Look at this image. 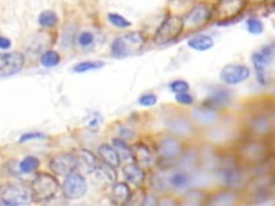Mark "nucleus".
<instances>
[{"label":"nucleus","instance_id":"nucleus-11","mask_svg":"<svg viewBox=\"0 0 275 206\" xmlns=\"http://www.w3.org/2000/svg\"><path fill=\"white\" fill-rule=\"evenodd\" d=\"M0 77L11 76L22 70L25 63V57L20 52H12L0 56Z\"/></svg>","mask_w":275,"mask_h":206},{"label":"nucleus","instance_id":"nucleus-12","mask_svg":"<svg viewBox=\"0 0 275 206\" xmlns=\"http://www.w3.org/2000/svg\"><path fill=\"white\" fill-rule=\"evenodd\" d=\"M251 71L246 66L238 65V64H230L222 68L220 71V80L229 85H235L246 81Z\"/></svg>","mask_w":275,"mask_h":206},{"label":"nucleus","instance_id":"nucleus-7","mask_svg":"<svg viewBox=\"0 0 275 206\" xmlns=\"http://www.w3.org/2000/svg\"><path fill=\"white\" fill-rule=\"evenodd\" d=\"M247 0H218L213 10V16L220 22L235 19L246 7Z\"/></svg>","mask_w":275,"mask_h":206},{"label":"nucleus","instance_id":"nucleus-1","mask_svg":"<svg viewBox=\"0 0 275 206\" xmlns=\"http://www.w3.org/2000/svg\"><path fill=\"white\" fill-rule=\"evenodd\" d=\"M145 45L142 33L132 31L117 37L111 45V54L116 58H126L140 53Z\"/></svg>","mask_w":275,"mask_h":206},{"label":"nucleus","instance_id":"nucleus-8","mask_svg":"<svg viewBox=\"0 0 275 206\" xmlns=\"http://www.w3.org/2000/svg\"><path fill=\"white\" fill-rule=\"evenodd\" d=\"M213 17V10L210 6L205 4H199L195 6L191 11H189L183 19L184 27L188 28H200Z\"/></svg>","mask_w":275,"mask_h":206},{"label":"nucleus","instance_id":"nucleus-36","mask_svg":"<svg viewBox=\"0 0 275 206\" xmlns=\"http://www.w3.org/2000/svg\"><path fill=\"white\" fill-rule=\"evenodd\" d=\"M152 184L154 188H156V190L158 191H163L169 188L167 176L161 174H155L152 179Z\"/></svg>","mask_w":275,"mask_h":206},{"label":"nucleus","instance_id":"nucleus-18","mask_svg":"<svg viewBox=\"0 0 275 206\" xmlns=\"http://www.w3.org/2000/svg\"><path fill=\"white\" fill-rule=\"evenodd\" d=\"M231 101V92L227 88H215L205 101V106L215 110L228 106Z\"/></svg>","mask_w":275,"mask_h":206},{"label":"nucleus","instance_id":"nucleus-42","mask_svg":"<svg viewBox=\"0 0 275 206\" xmlns=\"http://www.w3.org/2000/svg\"><path fill=\"white\" fill-rule=\"evenodd\" d=\"M44 137V135L41 134V133H27V134H24L22 137L20 142H26V141H29V140H36V139H43Z\"/></svg>","mask_w":275,"mask_h":206},{"label":"nucleus","instance_id":"nucleus-31","mask_svg":"<svg viewBox=\"0 0 275 206\" xmlns=\"http://www.w3.org/2000/svg\"><path fill=\"white\" fill-rule=\"evenodd\" d=\"M60 55L56 50H47L44 54L41 56V65L45 68L55 67L60 63Z\"/></svg>","mask_w":275,"mask_h":206},{"label":"nucleus","instance_id":"nucleus-16","mask_svg":"<svg viewBox=\"0 0 275 206\" xmlns=\"http://www.w3.org/2000/svg\"><path fill=\"white\" fill-rule=\"evenodd\" d=\"M123 175L128 184H130L136 188L141 187L145 180L144 170L134 162L126 163L125 167L123 168Z\"/></svg>","mask_w":275,"mask_h":206},{"label":"nucleus","instance_id":"nucleus-20","mask_svg":"<svg viewBox=\"0 0 275 206\" xmlns=\"http://www.w3.org/2000/svg\"><path fill=\"white\" fill-rule=\"evenodd\" d=\"M111 202L114 205H124L131 199V191L126 183H114L110 193Z\"/></svg>","mask_w":275,"mask_h":206},{"label":"nucleus","instance_id":"nucleus-26","mask_svg":"<svg viewBox=\"0 0 275 206\" xmlns=\"http://www.w3.org/2000/svg\"><path fill=\"white\" fill-rule=\"evenodd\" d=\"M112 143H113V147L115 148V150H116V152L118 154V157H119L120 161H123L124 163L134 162L132 150L125 143L124 140H122V139H120V137H118V139H114L113 141H112Z\"/></svg>","mask_w":275,"mask_h":206},{"label":"nucleus","instance_id":"nucleus-45","mask_svg":"<svg viewBox=\"0 0 275 206\" xmlns=\"http://www.w3.org/2000/svg\"><path fill=\"white\" fill-rule=\"evenodd\" d=\"M251 2L254 4H263L265 2H268V0H251Z\"/></svg>","mask_w":275,"mask_h":206},{"label":"nucleus","instance_id":"nucleus-27","mask_svg":"<svg viewBox=\"0 0 275 206\" xmlns=\"http://www.w3.org/2000/svg\"><path fill=\"white\" fill-rule=\"evenodd\" d=\"M214 45V41L210 36L206 34H198L188 40V46L195 50L204 52L212 48Z\"/></svg>","mask_w":275,"mask_h":206},{"label":"nucleus","instance_id":"nucleus-32","mask_svg":"<svg viewBox=\"0 0 275 206\" xmlns=\"http://www.w3.org/2000/svg\"><path fill=\"white\" fill-rule=\"evenodd\" d=\"M39 166H40V161L38 158L28 156L24 160H22V162L20 163V170L22 173L29 174V173H32L33 171H36L39 168Z\"/></svg>","mask_w":275,"mask_h":206},{"label":"nucleus","instance_id":"nucleus-4","mask_svg":"<svg viewBox=\"0 0 275 206\" xmlns=\"http://www.w3.org/2000/svg\"><path fill=\"white\" fill-rule=\"evenodd\" d=\"M184 29L183 17L170 16L163 21L154 36V43L156 45H166L173 42Z\"/></svg>","mask_w":275,"mask_h":206},{"label":"nucleus","instance_id":"nucleus-17","mask_svg":"<svg viewBox=\"0 0 275 206\" xmlns=\"http://www.w3.org/2000/svg\"><path fill=\"white\" fill-rule=\"evenodd\" d=\"M221 182L229 188H238L243 182L242 171L237 166H228L219 172Z\"/></svg>","mask_w":275,"mask_h":206},{"label":"nucleus","instance_id":"nucleus-46","mask_svg":"<svg viewBox=\"0 0 275 206\" xmlns=\"http://www.w3.org/2000/svg\"><path fill=\"white\" fill-rule=\"evenodd\" d=\"M0 191H2V188H0Z\"/></svg>","mask_w":275,"mask_h":206},{"label":"nucleus","instance_id":"nucleus-21","mask_svg":"<svg viewBox=\"0 0 275 206\" xmlns=\"http://www.w3.org/2000/svg\"><path fill=\"white\" fill-rule=\"evenodd\" d=\"M93 173H95V176H96L98 182L105 186H111L116 183V172L113 167L107 165V163H98L97 168L95 169Z\"/></svg>","mask_w":275,"mask_h":206},{"label":"nucleus","instance_id":"nucleus-43","mask_svg":"<svg viewBox=\"0 0 275 206\" xmlns=\"http://www.w3.org/2000/svg\"><path fill=\"white\" fill-rule=\"evenodd\" d=\"M119 134H120V139L124 140V137H126V139H131V137L133 136V131L131 130L130 128H123V129H120V131H119Z\"/></svg>","mask_w":275,"mask_h":206},{"label":"nucleus","instance_id":"nucleus-13","mask_svg":"<svg viewBox=\"0 0 275 206\" xmlns=\"http://www.w3.org/2000/svg\"><path fill=\"white\" fill-rule=\"evenodd\" d=\"M182 152V144L174 137H165L157 145V153L163 160H173Z\"/></svg>","mask_w":275,"mask_h":206},{"label":"nucleus","instance_id":"nucleus-14","mask_svg":"<svg viewBox=\"0 0 275 206\" xmlns=\"http://www.w3.org/2000/svg\"><path fill=\"white\" fill-rule=\"evenodd\" d=\"M76 159V169L85 173H93L98 166V160L88 149H77L74 153Z\"/></svg>","mask_w":275,"mask_h":206},{"label":"nucleus","instance_id":"nucleus-5","mask_svg":"<svg viewBox=\"0 0 275 206\" xmlns=\"http://www.w3.org/2000/svg\"><path fill=\"white\" fill-rule=\"evenodd\" d=\"M0 192L3 203L6 205H26L32 201L30 188L24 184H10Z\"/></svg>","mask_w":275,"mask_h":206},{"label":"nucleus","instance_id":"nucleus-19","mask_svg":"<svg viewBox=\"0 0 275 206\" xmlns=\"http://www.w3.org/2000/svg\"><path fill=\"white\" fill-rule=\"evenodd\" d=\"M249 130L256 135H268L273 130V119L268 115L255 116L249 123Z\"/></svg>","mask_w":275,"mask_h":206},{"label":"nucleus","instance_id":"nucleus-34","mask_svg":"<svg viewBox=\"0 0 275 206\" xmlns=\"http://www.w3.org/2000/svg\"><path fill=\"white\" fill-rule=\"evenodd\" d=\"M108 20L112 25L115 26V27L122 28V29L130 27V25H131V23L127 21L124 16L119 15L117 13H110L108 15Z\"/></svg>","mask_w":275,"mask_h":206},{"label":"nucleus","instance_id":"nucleus-40","mask_svg":"<svg viewBox=\"0 0 275 206\" xmlns=\"http://www.w3.org/2000/svg\"><path fill=\"white\" fill-rule=\"evenodd\" d=\"M175 100L179 103V105H183V106H191V105H193V102H194V97L192 96V94H189V93L186 91V92L176 93Z\"/></svg>","mask_w":275,"mask_h":206},{"label":"nucleus","instance_id":"nucleus-41","mask_svg":"<svg viewBox=\"0 0 275 206\" xmlns=\"http://www.w3.org/2000/svg\"><path fill=\"white\" fill-rule=\"evenodd\" d=\"M158 202H159V201L156 199V196L146 194L145 196H143V200H142V202H141V205L155 206V205H158Z\"/></svg>","mask_w":275,"mask_h":206},{"label":"nucleus","instance_id":"nucleus-38","mask_svg":"<svg viewBox=\"0 0 275 206\" xmlns=\"http://www.w3.org/2000/svg\"><path fill=\"white\" fill-rule=\"evenodd\" d=\"M170 89L175 93L186 92L189 90V84L183 80H176L170 84Z\"/></svg>","mask_w":275,"mask_h":206},{"label":"nucleus","instance_id":"nucleus-9","mask_svg":"<svg viewBox=\"0 0 275 206\" xmlns=\"http://www.w3.org/2000/svg\"><path fill=\"white\" fill-rule=\"evenodd\" d=\"M268 147L258 142H249L240 149V157L252 165H262L268 160Z\"/></svg>","mask_w":275,"mask_h":206},{"label":"nucleus","instance_id":"nucleus-29","mask_svg":"<svg viewBox=\"0 0 275 206\" xmlns=\"http://www.w3.org/2000/svg\"><path fill=\"white\" fill-rule=\"evenodd\" d=\"M169 130L176 135H187L192 131V126L184 118H173L169 122Z\"/></svg>","mask_w":275,"mask_h":206},{"label":"nucleus","instance_id":"nucleus-23","mask_svg":"<svg viewBox=\"0 0 275 206\" xmlns=\"http://www.w3.org/2000/svg\"><path fill=\"white\" fill-rule=\"evenodd\" d=\"M237 201V194L230 190H222L213 194L206 202L213 206H230Z\"/></svg>","mask_w":275,"mask_h":206},{"label":"nucleus","instance_id":"nucleus-22","mask_svg":"<svg viewBox=\"0 0 275 206\" xmlns=\"http://www.w3.org/2000/svg\"><path fill=\"white\" fill-rule=\"evenodd\" d=\"M98 153L102 161L107 163V165L113 167L114 169L119 167V157L113 146L110 144H102L99 146Z\"/></svg>","mask_w":275,"mask_h":206},{"label":"nucleus","instance_id":"nucleus-37","mask_svg":"<svg viewBox=\"0 0 275 206\" xmlns=\"http://www.w3.org/2000/svg\"><path fill=\"white\" fill-rule=\"evenodd\" d=\"M246 25H247V30L253 34H260L263 31V24L261 23L260 20L255 19V17L249 19Z\"/></svg>","mask_w":275,"mask_h":206},{"label":"nucleus","instance_id":"nucleus-15","mask_svg":"<svg viewBox=\"0 0 275 206\" xmlns=\"http://www.w3.org/2000/svg\"><path fill=\"white\" fill-rule=\"evenodd\" d=\"M134 163H136L140 168L151 169L155 165V158L153 152L145 145L136 144L131 147Z\"/></svg>","mask_w":275,"mask_h":206},{"label":"nucleus","instance_id":"nucleus-3","mask_svg":"<svg viewBox=\"0 0 275 206\" xmlns=\"http://www.w3.org/2000/svg\"><path fill=\"white\" fill-rule=\"evenodd\" d=\"M30 190L33 201L47 202L57 194L59 183L54 175L41 173L33 178Z\"/></svg>","mask_w":275,"mask_h":206},{"label":"nucleus","instance_id":"nucleus-39","mask_svg":"<svg viewBox=\"0 0 275 206\" xmlns=\"http://www.w3.org/2000/svg\"><path fill=\"white\" fill-rule=\"evenodd\" d=\"M139 103L142 107H153L157 103V97L154 93H145L139 98Z\"/></svg>","mask_w":275,"mask_h":206},{"label":"nucleus","instance_id":"nucleus-35","mask_svg":"<svg viewBox=\"0 0 275 206\" xmlns=\"http://www.w3.org/2000/svg\"><path fill=\"white\" fill-rule=\"evenodd\" d=\"M76 42L81 47H90L95 43V34L90 31H83L76 37Z\"/></svg>","mask_w":275,"mask_h":206},{"label":"nucleus","instance_id":"nucleus-30","mask_svg":"<svg viewBox=\"0 0 275 206\" xmlns=\"http://www.w3.org/2000/svg\"><path fill=\"white\" fill-rule=\"evenodd\" d=\"M105 63L101 62V60H87V62H82L76 64L73 67V71L76 73H84L88 71H94L101 69L105 67Z\"/></svg>","mask_w":275,"mask_h":206},{"label":"nucleus","instance_id":"nucleus-25","mask_svg":"<svg viewBox=\"0 0 275 206\" xmlns=\"http://www.w3.org/2000/svg\"><path fill=\"white\" fill-rule=\"evenodd\" d=\"M169 187L175 189V190H183L186 189L191 182L189 175L183 171H176L174 173H172L170 176H167Z\"/></svg>","mask_w":275,"mask_h":206},{"label":"nucleus","instance_id":"nucleus-24","mask_svg":"<svg viewBox=\"0 0 275 206\" xmlns=\"http://www.w3.org/2000/svg\"><path fill=\"white\" fill-rule=\"evenodd\" d=\"M193 116L198 123L203 125L212 124L215 122V119H216V113H215V111L209 108L208 106L196 108L193 112Z\"/></svg>","mask_w":275,"mask_h":206},{"label":"nucleus","instance_id":"nucleus-6","mask_svg":"<svg viewBox=\"0 0 275 206\" xmlns=\"http://www.w3.org/2000/svg\"><path fill=\"white\" fill-rule=\"evenodd\" d=\"M63 194L68 200H79L87 191V183L80 173H74L66 176L63 183Z\"/></svg>","mask_w":275,"mask_h":206},{"label":"nucleus","instance_id":"nucleus-28","mask_svg":"<svg viewBox=\"0 0 275 206\" xmlns=\"http://www.w3.org/2000/svg\"><path fill=\"white\" fill-rule=\"evenodd\" d=\"M205 203L206 194L201 190H197V189L187 191L183 196L182 202H180V204L185 206H200Z\"/></svg>","mask_w":275,"mask_h":206},{"label":"nucleus","instance_id":"nucleus-10","mask_svg":"<svg viewBox=\"0 0 275 206\" xmlns=\"http://www.w3.org/2000/svg\"><path fill=\"white\" fill-rule=\"evenodd\" d=\"M50 170L55 175L67 176L76 170V159L71 153H59L50 161Z\"/></svg>","mask_w":275,"mask_h":206},{"label":"nucleus","instance_id":"nucleus-33","mask_svg":"<svg viewBox=\"0 0 275 206\" xmlns=\"http://www.w3.org/2000/svg\"><path fill=\"white\" fill-rule=\"evenodd\" d=\"M39 24L42 26V27L50 28V27H54V26L58 22V16L55 12L53 11H44L42 12L39 15Z\"/></svg>","mask_w":275,"mask_h":206},{"label":"nucleus","instance_id":"nucleus-2","mask_svg":"<svg viewBox=\"0 0 275 206\" xmlns=\"http://www.w3.org/2000/svg\"><path fill=\"white\" fill-rule=\"evenodd\" d=\"M275 58V46L273 43L263 46L252 56V62L255 68L257 80L262 85H268L272 79L271 67Z\"/></svg>","mask_w":275,"mask_h":206},{"label":"nucleus","instance_id":"nucleus-44","mask_svg":"<svg viewBox=\"0 0 275 206\" xmlns=\"http://www.w3.org/2000/svg\"><path fill=\"white\" fill-rule=\"evenodd\" d=\"M11 46V41L8 38L0 37V48L2 49H8Z\"/></svg>","mask_w":275,"mask_h":206}]
</instances>
